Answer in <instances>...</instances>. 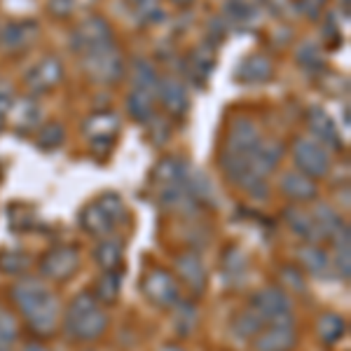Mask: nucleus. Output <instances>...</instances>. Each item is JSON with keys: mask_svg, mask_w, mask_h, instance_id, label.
Masks as SVG:
<instances>
[{"mask_svg": "<svg viewBox=\"0 0 351 351\" xmlns=\"http://www.w3.org/2000/svg\"><path fill=\"white\" fill-rule=\"evenodd\" d=\"M288 228H291V232L295 237H300V239L314 243L319 241V232H316V225H314V218H311V213L302 211V208H288V211L284 213Z\"/></svg>", "mask_w": 351, "mask_h": 351, "instance_id": "obj_12", "label": "nucleus"}, {"mask_svg": "<svg viewBox=\"0 0 351 351\" xmlns=\"http://www.w3.org/2000/svg\"><path fill=\"white\" fill-rule=\"evenodd\" d=\"M171 309H173L176 330H178L180 335H188V332H192V328H195V324H197V309H195V304L178 300V302H176Z\"/></svg>", "mask_w": 351, "mask_h": 351, "instance_id": "obj_20", "label": "nucleus"}, {"mask_svg": "<svg viewBox=\"0 0 351 351\" xmlns=\"http://www.w3.org/2000/svg\"><path fill=\"white\" fill-rule=\"evenodd\" d=\"M16 337H19V324L12 311L0 309V351H14Z\"/></svg>", "mask_w": 351, "mask_h": 351, "instance_id": "obj_19", "label": "nucleus"}, {"mask_svg": "<svg viewBox=\"0 0 351 351\" xmlns=\"http://www.w3.org/2000/svg\"><path fill=\"white\" fill-rule=\"evenodd\" d=\"M31 75H40V82H38V87H52V84L59 80V75H61V71H59V66H56V61H43L40 66L36 68V71L31 73Z\"/></svg>", "mask_w": 351, "mask_h": 351, "instance_id": "obj_22", "label": "nucleus"}, {"mask_svg": "<svg viewBox=\"0 0 351 351\" xmlns=\"http://www.w3.org/2000/svg\"><path fill=\"white\" fill-rule=\"evenodd\" d=\"M127 220V208L117 195H104L101 199L89 204L82 211L80 223L82 228L94 237H108L120 223Z\"/></svg>", "mask_w": 351, "mask_h": 351, "instance_id": "obj_3", "label": "nucleus"}, {"mask_svg": "<svg viewBox=\"0 0 351 351\" xmlns=\"http://www.w3.org/2000/svg\"><path fill=\"white\" fill-rule=\"evenodd\" d=\"M176 3H188V0H176Z\"/></svg>", "mask_w": 351, "mask_h": 351, "instance_id": "obj_28", "label": "nucleus"}, {"mask_svg": "<svg viewBox=\"0 0 351 351\" xmlns=\"http://www.w3.org/2000/svg\"><path fill=\"white\" fill-rule=\"evenodd\" d=\"M311 218H314L319 239H332L335 232L342 228V218H339V213H335L330 206H326V204H319V208H316V213H311Z\"/></svg>", "mask_w": 351, "mask_h": 351, "instance_id": "obj_15", "label": "nucleus"}, {"mask_svg": "<svg viewBox=\"0 0 351 351\" xmlns=\"http://www.w3.org/2000/svg\"><path fill=\"white\" fill-rule=\"evenodd\" d=\"M281 190L291 197L293 202H311L316 199V183L314 178L304 173H288L281 180Z\"/></svg>", "mask_w": 351, "mask_h": 351, "instance_id": "obj_11", "label": "nucleus"}, {"mask_svg": "<svg viewBox=\"0 0 351 351\" xmlns=\"http://www.w3.org/2000/svg\"><path fill=\"white\" fill-rule=\"evenodd\" d=\"M316 332H319L321 342L326 344H335L339 337L347 332V321L337 314H324L316 324Z\"/></svg>", "mask_w": 351, "mask_h": 351, "instance_id": "obj_17", "label": "nucleus"}, {"mask_svg": "<svg viewBox=\"0 0 351 351\" xmlns=\"http://www.w3.org/2000/svg\"><path fill=\"white\" fill-rule=\"evenodd\" d=\"M24 351H49V349L43 347V344H38V342H33V344H26Z\"/></svg>", "mask_w": 351, "mask_h": 351, "instance_id": "obj_26", "label": "nucleus"}, {"mask_svg": "<svg viewBox=\"0 0 351 351\" xmlns=\"http://www.w3.org/2000/svg\"><path fill=\"white\" fill-rule=\"evenodd\" d=\"M309 124H311V129H314L316 134L321 136V141H326L328 145H332V148H339V141H337V132H335V127H332V122L328 120V115L324 110H319V108H314L309 112Z\"/></svg>", "mask_w": 351, "mask_h": 351, "instance_id": "obj_18", "label": "nucleus"}, {"mask_svg": "<svg viewBox=\"0 0 351 351\" xmlns=\"http://www.w3.org/2000/svg\"><path fill=\"white\" fill-rule=\"evenodd\" d=\"M286 281V288H293V291H304V279H302V271L295 267H286L281 271Z\"/></svg>", "mask_w": 351, "mask_h": 351, "instance_id": "obj_25", "label": "nucleus"}, {"mask_svg": "<svg viewBox=\"0 0 351 351\" xmlns=\"http://www.w3.org/2000/svg\"><path fill=\"white\" fill-rule=\"evenodd\" d=\"M298 260L302 265V269L307 274L316 276V279H326L330 274V258L324 248L319 246H304L302 251L298 253Z\"/></svg>", "mask_w": 351, "mask_h": 351, "instance_id": "obj_10", "label": "nucleus"}, {"mask_svg": "<svg viewBox=\"0 0 351 351\" xmlns=\"http://www.w3.org/2000/svg\"><path fill=\"white\" fill-rule=\"evenodd\" d=\"M108 328V314L94 293H80L73 298L64 314V330L77 342H92L101 337Z\"/></svg>", "mask_w": 351, "mask_h": 351, "instance_id": "obj_2", "label": "nucleus"}, {"mask_svg": "<svg viewBox=\"0 0 351 351\" xmlns=\"http://www.w3.org/2000/svg\"><path fill=\"white\" fill-rule=\"evenodd\" d=\"M293 155H295V164L300 167V171L309 176V178H321L330 169V160H328L326 150L319 143H314V141L300 138Z\"/></svg>", "mask_w": 351, "mask_h": 351, "instance_id": "obj_8", "label": "nucleus"}, {"mask_svg": "<svg viewBox=\"0 0 351 351\" xmlns=\"http://www.w3.org/2000/svg\"><path fill=\"white\" fill-rule=\"evenodd\" d=\"M263 328H265V321L260 319V316L251 307L239 311V314L234 316V321H232V332H234L237 337H241V339L256 337Z\"/></svg>", "mask_w": 351, "mask_h": 351, "instance_id": "obj_16", "label": "nucleus"}, {"mask_svg": "<svg viewBox=\"0 0 351 351\" xmlns=\"http://www.w3.org/2000/svg\"><path fill=\"white\" fill-rule=\"evenodd\" d=\"M77 267H80V256L71 246H56L45 253L40 260L43 276L52 281H68L71 276H75Z\"/></svg>", "mask_w": 351, "mask_h": 351, "instance_id": "obj_6", "label": "nucleus"}, {"mask_svg": "<svg viewBox=\"0 0 351 351\" xmlns=\"http://www.w3.org/2000/svg\"><path fill=\"white\" fill-rule=\"evenodd\" d=\"M164 101H167L169 108L173 110H183L185 108V92L178 82H171L169 80L164 84Z\"/></svg>", "mask_w": 351, "mask_h": 351, "instance_id": "obj_23", "label": "nucleus"}, {"mask_svg": "<svg viewBox=\"0 0 351 351\" xmlns=\"http://www.w3.org/2000/svg\"><path fill=\"white\" fill-rule=\"evenodd\" d=\"M176 271H178V276L185 281V286L190 288V291H195V295H202L204 288H206V267H204L199 253L195 251H185L180 253L178 258H176Z\"/></svg>", "mask_w": 351, "mask_h": 351, "instance_id": "obj_9", "label": "nucleus"}, {"mask_svg": "<svg viewBox=\"0 0 351 351\" xmlns=\"http://www.w3.org/2000/svg\"><path fill=\"white\" fill-rule=\"evenodd\" d=\"M120 286H122V274L117 269L104 271L96 281V293L94 298L99 300L101 304H112L120 295Z\"/></svg>", "mask_w": 351, "mask_h": 351, "instance_id": "obj_14", "label": "nucleus"}, {"mask_svg": "<svg viewBox=\"0 0 351 351\" xmlns=\"http://www.w3.org/2000/svg\"><path fill=\"white\" fill-rule=\"evenodd\" d=\"M251 309L265 324L293 319V302L284 288H263L251 298Z\"/></svg>", "mask_w": 351, "mask_h": 351, "instance_id": "obj_4", "label": "nucleus"}, {"mask_svg": "<svg viewBox=\"0 0 351 351\" xmlns=\"http://www.w3.org/2000/svg\"><path fill=\"white\" fill-rule=\"evenodd\" d=\"M141 288H143L145 298H148L150 302L160 309H171L173 304L180 300L178 281H176L173 276L164 269H150L148 274L143 276V284H141Z\"/></svg>", "mask_w": 351, "mask_h": 351, "instance_id": "obj_5", "label": "nucleus"}, {"mask_svg": "<svg viewBox=\"0 0 351 351\" xmlns=\"http://www.w3.org/2000/svg\"><path fill=\"white\" fill-rule=\"evenodd\" d=\"M160 351H183V349H178V347H164V349H160Z\"/></svg>", "mask_w": 351, "mask_h": 351, "instance_id": "obj_27", "label": "nucleus"}, {"mask_svg": "<svg viewBox=\"0 0 351 351\" xmlns=\"http://www.w3.org/2000/svg\"><path fill=\"white\" fill-rule=\"evenodd\" d=\"M12 300L36 335H54L61 319V302L40 279L26 276V279L16 281L12 288Z\"/></svg>", "mask_w": 351, "mask_h": 351, "instance_id": "obj_1", "label": "nucleus"}, {"mask_svg": "<svg viewBox=\"0 0 351 351\" xmlns=\"http://www.w3.org/2000/svg\"><path fill=\"white\" fill-rule=\"evenodd\" d=\"M31 265V258L24 256L19 251H3L0 253V271H8V274H16V271H26Z\"/></svg>", "mask_w": 351, "mask_h": 351, "instance_id": "obj_21", "label": "nucleus"}, {"mask_svg": "<svg viewBox=\"0 0 351 351\" xmlns=\"http://www.w3.org/2000/svg\"><path fill=\"white\" fill-rule=\"evenodd\" d=\"M122 241L117 239H104L96 246L94 251V258L99 263V267L104 271H110V269H117L122 265V258H124V251H122Z\"/></svg>", "mask_w": 351, "mask_h": 351, "instance_id": "obj_13", "label": "nucleus"}, {"mask_svg": "<svg viewBox=\"0 0 351 351\" xmlns=\"http://www.w3.org/2000/svg\"><path fill=\"white\" fill-rule=\"evenodd\" d=\"M298 342L295 321L284 319L267 324L256 335V351H291Z\"/></svg>", "mask_w": 351, "mask_h": 351, "instance_id": "obj_7", "label": "nucleus"}, {"mask_svg": "<svg viewBox=\"0 0 351 351\" xmlns=\"http://www.w3.org/2000/svg\"><path fill=\"white\" fill-rule=\"evenodd\" d=\"M243 71H246V80H265V77H269V61L263 59V56H256V59L246 61V66H243Z\"/></svg>", "mask_w": 351, "mask_h": 351, "instance_id": "obj_24", "label": "nucleus"}]
</instances>
